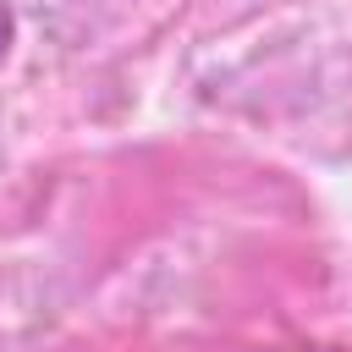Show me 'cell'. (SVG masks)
<instances>
[{
    "mask_svg": "<svg viewBox=\"0 0 352 352\" xmlns=\"http://www.w3.org/2000/svg\"><path fill=\"white\" fill-rule=\"evenodd\" d=\"M11 38H16V16H11V6H0V60L11 55Z\"/></svg>",
    "mask_w": 352,
    "mask_h": 352,
    "instance_id": "obj_1",
    "label": "cell"
},
{
    "mask_svg": "<svg viewBox=\"0 0 352 352\" xmlns=\"http://www.w3.org/2000/svg\"><path fill=\"white\" fill-rule=\"evenodd\" d=\"M292 352H341V346H292Z\"/></svg>",
    "mask_w": 352,
    "mask_h": 352,
    "instance_id": "obj_2",
    "label": "cell"
}]
</instances>
